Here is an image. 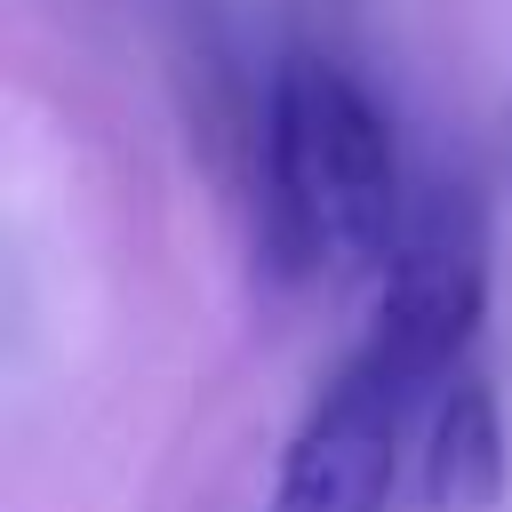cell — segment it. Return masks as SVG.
I'll list each match as a JSON object with an SVG mask.
<instances>
[{
	"label": "cell",
	"instance_id": "cell-1",
	"mask_svg": "<svg viewBox=\"0 0 512 512\" xmlns=\"http://www.w3.org/2000/svg\"><path fill=\"white\" fill-rule=\"evenodd\" d=\"M400 160L376 96L336 64L296 48L264 104V248L280 272H376L392 264Z\"/></svg>",
	"mask_w": 512,
	"mask_h": 512
},
{
	"label": "cell",
	"instance_id": "cell-4",
	"mask_svg": "<svg viewBox=\"0 0 512 512\" xmlns=\"http://www.w3.org/2000/svg\"><path fill=\"white\" fill-rule=\"evenodd\" d=\"M504 496V416L480 376H456L424 432V504L432 512H488Z\"/></svg>",
	"mask_w": 512,
	"mask_h": 512
},
{
	"label": "cell",
	"instance_id": "cell-3",
	"mask_svg": "<svg viewBox=\"0 0 512 512\" xmlns=\"http://www.w3.org/2000/svg\"><path fill=\"white\" fill-rule=\"evenodd\" d=\"M400 416H408V392L352 352L288 432L272 512H384L400 472Z\"/></svg>",
	"mask_w": 512,
	"mask_h": 512
},
{
	"label": "cell",
	"instance_id": "cell-2",
	"mask_svg": "<svg viewBox=\"0 0 512 512\" xmlns=\"http://www.w3.org/2000/svg\"><path fill=\"white\" fill-rule=\"evenodd\" d=\"M480 312H488V224L464 184H440V192H424V208L408 216V232L384 264V296H376L360 360H376L416 400V392L464 376Z\"/></svg>",
	"mask_w": 512,
	"mask_h": 512
}]
</instances>
